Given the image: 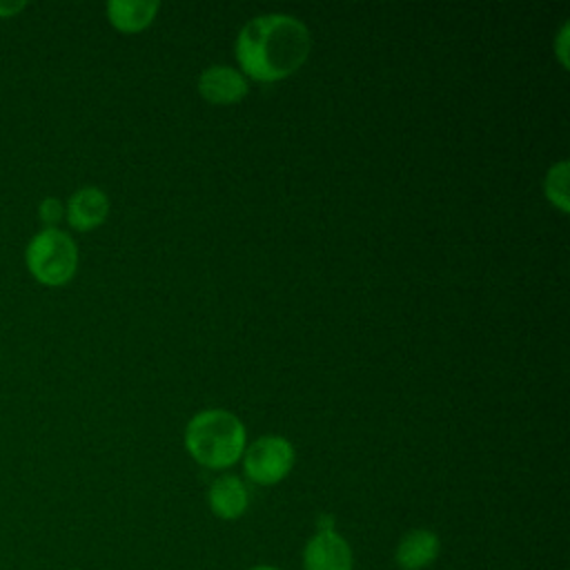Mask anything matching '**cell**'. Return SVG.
Masks as SVG:
<instances>
[{
    "mask_svg": "<svg viewBox=\"0 0 570 570\" xmlns=\"http://www.w3.org/2000/svg\"><path fill=\"white\" fill-rule=\"evenodd\" d=\"M309 29L289 13H263L238 33L234 51L240 69L261 82L292 76L309 56Z\"/></svg>",
    "mask_w": 570,
    "mask_h": 570,
    "instance_id": "1",
    "label": "cell"
},
{
    "mask_svg": "<svg viewBox=\"0 0 570 570\" xmlns=\"http://www.w3.org/2000/svg\"><path fill=\"white\" fill-rule=\"evenodd\" d=\"M185 448L200 465L223 470L245 452V428L227 410H203L185 428Z\"/></svg>",
    "mask_w": 570,
    "mask_h": 570,
    "instance_id": "2",
    "label": "cell"
},
{
    "mask_svg": "<svg viewBox=\"0 0 570 570\" xmlns=\"http://www.w3.org/2000/svg\"><path fill=\"white\" fill-rule=\"evenodd\" d=\"M24 258L29 272L40 283L56 287L76 274L78 247L67 232L58 227H45L29 240Z\"/></svg>",
    "mask_w": 570,
    "mask_h": 570,
    "instance_id": "3",
    "label": "cell"
},
{
    "mask_svg": "<svg viewBox=\"0 0 570 570\" xmlns=\"http://www.w3.org/2000/svg\"><path fill=\"white\" fill-rule=\"evenodd\" d=\"M294 465V448L285 436L267 434L249 443L243 452V470L249 481L258 485H274L283 481Z\"/></svg>",
    "mask_w": 570,
    "mask_h": 570,
    "instance_id": "4",
    "label": "cell"
},
{
    "mask_svg": "<svg viewBox=\"0 0 570 570\" xmlns=\"http://www.w3.org/2000/svg\"><path fill=\"white\" fill-rule=\"evenodd\" d=\"M303 570H354L350 543L332 528H321L305 543Z\"/></svg>",
    "mask_w": 570,
    "mask_h": 570,
    "instance_id": "5",
    "label": "cell"
},
{
    "mask_svg": "<svg viewBox=\"0 0 570 570\" xmlns=\"http://www.w3.org/2000/svg\"><path fill=\"white\" fill-rule=\"evenodd\" d=\"M247 78L243 71L229 65H214L198 76V91L214 105H232L247 96Z\"/></svg>",
    "mask_w": 570,
    "mask_h": 570,
    "instance_id": "6",
    "label": "cell"
},
{
    "mask_svg": "<svg viewBox=\"0 0 570 570\" xmlns=\"http://www.w3.org/2000/svg\"><path fill=\"white\" fill-rule=\"evenodd\" d=\"M441 541L432 530L414 528L405 532L396 546L394 561L401 570H423L436 561Z\"/></svg>",
    "mask_w": 570,
    "mask_h": 570,
    "instance_id": "7",
    "label": "cell"
},
{
    "mask_svg": "<svg viewBox=\"0 0 570 570\" xmlns=\"http://www.w3.org/2000/svg\"><path fill=\"white\" fill-rule=\"evenodd\" d=\"M67 220L71 227L87 232L98 227L107 214H109V198L100 187H80L78 191L71 194L69 203H67Z\"/></svg>",
    "mask_w": 570,
    "mask_h": 570,
    "instance_id": "8",
    "label": "cell"
},
{
    "mask_svg": "<svg viewBox=\"0 0 570 570\" xmlns=\"http://www.w3.org/2000/svg\"><path fill=\"white\" fill-rule=\"evenodd\" d=\"M207 501H209L212 512H214L218 519L234 521V519H238V517L247 510V505H249V492H247L245 483H243L238 476H234V474H223V476H218V479L209 485Z\"/></svg>",
    "mask_w": 570,
    "mask_h": 570,
    "instance_id": "9",
    "label": "cell"
},
{
    "mask_svg": "<svg viewBox=\"0 0 570 570\" xmlns=\"http://www.w3.org/2000/svg\"><path fill=\"white\" fill-rule=\"evenodd\" d=\"M158 11L154 0H111L107 2L109 22L120 31H140L145 29Z\"/></svg>",
    "mask_w": 570,
    "mask_h": 570,
    "instance_id": "10",
    "label": "cell"
},
{
    "mask_svg": "<svg viewBox=\"0 0 570 570\" xmlns=\"http://www.w3.org/2000/svg\"><path fill=\"white\" fill-rule=\"evenodd\" d=\"M546 196L561 212L568 209V163L559 160L546 174Z\"/></svg>",
    "mask_w": 570,
    "mask_h": 570,
    "instance_id": "11",
    "label": "cell"
},
{
    "mask_svg": "<svg viewBox=\"0 0 570 570\" xmlns=\"http://www.w3.org/2000/svg\"><path fill=\"white\" fill-rule=\"evenodd\" d=\"M38 214H40V220H42L45 225L53 227V225L62 218V214H65V205H62L58 198L49 196V198L40 200V205H38Z\"/></svg>",
    "mask_w": 570,
    "mask_h": 570,
    "instance_id": "12",
    "label": "cell"
},
{
    "mask_svg": "<svg viewBox=\"0 0 570 570\" xmlns=\"http://www.w3.org/2000/svg\"><path fill=\"white\" fill-rule=\"evenodd\" d=\"M24 9L22 0H0V18H9Z\"/></svg>",
    "mask_w": 570,
    "mask_h": 570,
    "instance_id": "13",
    "label": "cell"
},
{
    "mask_svg": "<svg viewBox=\"0 0 570 570\" xmlns=\"http://www.w3.org/2000/svg\"><path fill=\"white\" fill-rule=\"evenodd\" d=\"M566 40H568V22H563L561 31H559V40H557V47H559V58L563 65H568L566 60Z\"/></svg>",
    "mask_w": 570,
    "mask_h": 570,
    "instance_id": "14",
    "label": "cell"
},
{
    "mask_svg": "<svg viewBox=\"0 0 570 570\" xmlns=\"http://www.w3.org/2000/svg\"><path fill=\"white\" fill-rule=\"evenodd\" d=\"M247 570H278V568H274V566H252Z\"/></svg>",
    "mask_w": 570,
    "mask_h": 570,
    "instance_id": "15",
    "label": "cell"
}]
</instances>
